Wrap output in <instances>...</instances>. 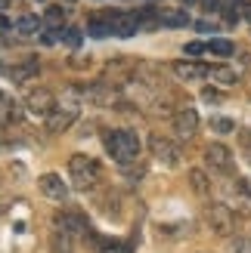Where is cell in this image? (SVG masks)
<instances>
[{"instance_id":"obj_37","label":"cell","mask_w":251,"mask_h":253,"mask_svg":"<svg viewBox=\"0 0 251 253\" xmlns=\"http://www.w3.org/2000/svg\"><path fill=\"white\" fill-rule=\"evenodd\" d=\"M62 3H65V6H71V3H78V0H62Z\"/></svg>"},{"instance_id":"obj_10","label":"cell","mask_w":251,"mask_h":253,"mask_svg":"<svg viewBox=\"0 0 251 253\" xmlns=\"http://www.w3.org/2000/svg\"><path fill=\"white\" fill-rule=\"evenodd\" d=\"M174 74L183 84H198L208 78V65H198V62H174Z\"/></svg>"},{"instance_id":"obj_2","label":"cell","mask_w":251,"mask_h":253,"mask_svg":"<svg viewBox=\"0 0 251 253\" xmlns=\"http://www.w3.org/2000/svg\"><path fill=\"white\" fill-rule=\"evenodd\" d=\"M68 176H71V185L87 192V188H93L99 182V164L87 155H71L68 161Z\"/></svg>"},{"instance_id":"obj_31","label":"cell","mask_w":251,"mask_h":253,"mask_svg":"<svg viewBox=\"0 0 251 253\" xmlns=\"http://www.w3.org/2000/svg\"><path fill=\"white\" fill-rule=\"evenodd\" d=\"M6 31H12V22L6 16H0V34H6Z\"/></svg>"},{"instance_id":"obj_23","label":"cell","mask_w":251,"mask_h":253,"mask_svg":"<svg viewBox=\"0 0 251 253\" xmlns=\"http://www.w3.org/2000/svg\"><path fill=\"white\" fill-rule=\"evenodd\" d=\"M12 108H16V105L9 102V96H6V93H0V126L9 124L12 118H16V111H12Z\"/></svg>"},{"instance_id":"obj_33","label":"cell","mask_w":251,"mask_h":253,"mask_svg":"<svg viewBox=\"0 0 251 253\" xmlns=\"http://www.w3.org/2000/svg\"><path fill=\"white\" fill-rule=\"evenodd\" d=\"M242 142H245V148H248V155H251V130H245V133H242Z\"/></svg>"},{"instance_id":"obj_5","label":"cell","mask_w":251,"mask_h":253,"mask_svg":"<svg viewBox=\"0 0 251 253\" xmlns=\"http://www.w3.org/2000/svg\"><path fill=\"white\" fill-rule=\"evenodd\" d=\"M149 148H152V155L165 164V167H177V164H180V148L174 145L171 139H165V136L152 133V136H149Z\"/></svg>"},{"instance_id":"obj_22","label":"cell","mask_w":251,"mask_h":253,"mask_svg":"<svg viewBox=\"0 0 251 253\" xmlns=\"http://www.w3.org/2000/svg\"><path fill=\"white\" fill-rule=\"evenodd\" d=\"M208 53H214V56H233L236 46L230 41H223V37H214V41L208 43Z\"/></svg>"},{"instance_id":"obj_3","label":"cell","mask_w":251,"mask_h":253,"mask_svg":"<svg viewBox=\"0 0 251 253\" xmlns=\"http://www.w3.org/2000/svg\"><path fill=\"white\" fill-rule=\"evenodd\" d=\"M205 222L211 225V232H217L223 238L233 235V229H236V216L227 204H208L205 207Z\"/></svg>"},{"instance_id":"obj_25","label":"cell","mask_w":251,"mask_h":253,"mask_svg":"<svg viewBox=\"0 0 251 253\" xmlns=\"http://www.w3.org/2000/svg\"><path fill=\"white\" fill-rule=\"evenodd\" d=\"M211 130H214V133H233L236 124L230 118H214V121H211Z\"/></svg>"},{"instance_id":"obj_12","label":"cell","mask_w":251,"mask_h":253,"mask_svg":"<svg viewBox=\"0 0 251 253\" xmlns=\"http://www.w3.org/2000/svg\"><path fill=\"white\" fill-rule=\"evenodd\" d=\"M37 185H41V192H44L47 198H53V201H62V198L68 195L65 182H62L56 173H47V176H41V179H37Z\"/></svg>"},{"instance_id":"obj_15","label":"cell","mask_w":251,"mask_h":253,"mask_svg":"<svg viewBox=\"0 0 251 253\" xmlns=\"http://www.w3.org/2000/svg\"><path fill=\"white\" fill-rule=\"evenodd\" d=\"M136 25H140V31H155L161 28V12L158 9H136Z\"/></svg>"},{"instance_id":"obj_1","label":"cell","mask_w":251,"mask_h":253,"mask_svg":"<svg viewBox=\"0 0 251 253\" xmlns=\"http://www.w3.org/2000/svg\"><path fill=\"white\" fill-rule=\"evenodd\" d=\"M106 151L118 164H130V161L140 158V139L130 130H109L106 133Z\"/></svg>"},{"instance_id":"obj_28","label":"cell","mask_w":251,"mask_h":253,"mask_svg":"<svg viewBox=\"0 0 251 253\" xmlns=\"http://www.w3.org/2000/svg\"><path fill=\"white\" fill-rule=\"evenodd\" d=\"M236 192L245 195V198H251V185H248V179H236Z\"/></svg>"},{"instance_id":"obj_18","label":"cell","mask_w":251,"mask_h":253,"mask_svg":"<svg viewBox=\"0 0 251 253\" xmlns=\"http://www.w3.org/2000/svg\"><path fill=\"white\" fill-rule=\"evenodd\" d=\"M87 34L90 37H109L112 34L109 16H90V22H87Z\"/></svg>"},{"instance_id":"obj_35","label":"cell","mask_w":251,"mask_h":253,"mask_svg":"<svg viewBox=\"0 0 251 253\" xmlns=\"http://www.w3.org/2000/svg\"><path fill=\"white\" fill-rule=\"evenodd\" d=\"M245 235H248V238H251V216H248V219H245Z\"/></svg>"},{"instance_id":"obj_24","label":"cell","mask_w":251,"mask_h":253,"mask_svg":"<svg viewBox=\"0 0 251 253\" xmlns=\"http://www.w3.org/2000/svg\"><path fill=\"white\" fill-rule=\"evenodd\" d=\"M44 22H47V25H53V28H59V25L65 22V9H62V6H47Z\"/></svg>"},{"instance_id":"obj_16","label":"cell","mask_w":251,"mask_h":253,"mask_svg":"<svg viewBox=\"0 0 251 253\" xmlns=\"http://www.w3.org/2000/svg\"><path fill=\"white\" fill-rule=\"evenodd\" d=\"M208 78L214 81V84H223V86H233L236 81H239V74H236L233 68H227V65H211V68H208Z\"/></svg>"},{"instance_id":"obj_13","label":"cell","mask_w":251,"mask_h":253,"mask_svg":"<svg viewBox=\"0 0 251 253\" xmlns=\"http://www.w3.org/2000/svg\"><path fill=\"white\" fill-rule=\"evenodd\" d=\"M84 96L90 99V102H96V105H109L112 99H115V90H112V84H103V81H99V84H90V86H87Z\"/></svg>"},{"instance_id":"obj_20","label":"cell","mask_w":251,"mask_h":253,"mask_svg":"<svg viewBox=\"0 0 251 253\" xmlns=\"http://www.w3.org/2000/svg\"><path fill=\"white\" fill-rule=\"evenodd\" d=\"M16 31H19L22 37H34L37 31H41V22H37V16H22V19L16 22Z\"/></svg>"},{"instance_id":"obj_32","label":"cell","mask_w":251,"mask_h":253,"mask_svg":"<svg viewBox=\"0 0 251 253\" xmlns=\"http://www.w3.org/2000/svg\"><path fill=\"white\" fill-rule=\"evenodd\" d=\"M195 28H198V31H202V34H208V31H211V34H214V25H211V22H198V25H195Z\"/></svg>"},{"instance_id":"obj_26","label":"cell","mask_w":251,"mask_h":253,"mask_svg":"<svg viewBox=\"0 0 251 253\" xmlns=\"http://www.w3.org/2000/svg\"><path fill=\"white\" fill-rule=\"evenodd\" d=\"M205 49H208L205 43H198V41H189V43H186V46H183V53H186V56H202V53H205Z\"/></svg>"},{"instance_id":"obj_30","label":"cell","mask_w":251,"mask_h":253,"mask_svg":"<svg viewBox=\"0 0 251 253\" xmlns=\"http://www.w3.org/2000/svg\"><path fill=\"white\" fill-rule=\"evenodd\" d=\"M220 3H223V0H202V6H205L208 12H217V9H220Z\"/></svg>"},{"instance_id":"obj_9","label":"cell","mask_w":251,"mask_h":253,"mask_svg":"<svg viewBox=\"0 0 251 253\" xmlns=\"http://www.w3.org/2000/svg\"><path fill=\"white\" fill-rule=\"evenodd\" d=\"M74 121H78V108H74V105H62V108H56L53 115L47 118V130L50 133H65Z\"/></svg>"},{"instance_id":"obj_36","label":"cell","mask_w":251,"mask_h":253,"mask_svg":"<svg viewBox=\"0 0 251 253\" xmlns=\"http://www.w3.org/2000/svg\"><path fill=\"white\" fill-rule=\"evenodd\" d=\"M9 3H12V0H0V9H6Z\"/></svg>"},{"instance_id":"obj_17","label":"cell","mask_w":251,"mask_h":253,"mask_svg":"<svg viewBox=\"0 0 251 253\" xmlns=\"http://www.w3.org/2000/svg\"><path fill=\"white\" fill-rule=\"evenodd\" d=\"M158 12H161V25H168V28H186L189 25L186 9H158Z\"/></svg>"},{"instance_id":"obj_7","label":"cell","mask_w":251,"mask_h":253,"mask_svg":"<svg viewBox=\"0 0 251 253\" xmlns=\"http://www.w3.org/2000/svg\"><path fill=\"white\" fill-rule=\"evenodd\" d=\"M106 16H109V25H112V34L115 37H133L140 31L133 12H106Z\"/></svg>"},{"instance_id":"obj_34","label":"cell","mask_w":251,"mask_h":253,"mask_svg":"<svg viewBox=\"0 0 251 253\" xmlns=\"http://www.w3.org/2000/svg\"><path fill=\"white\" fill-rule=\"evenodd\" d=\"M230 6H245V0H227Z\"/></svg>"},{"instance_id":"obj_6","label":"cell","mask_w":251,"mask_h":253,"mask_svg":"<svg viewBox=\"0 0 251 253\" xmlns=\"http://www.w3.org/2000/svg\"><path fill=\"white\" fill-rule=\"evenodd\" d=\"M205 164L217 173H233V151L220 142H211L205 148Z\"/></svg>"},{"instance_id":"obj_27","label":"cell","mask_w":251,"mask_h":253,"mask_svg":"<svg viewBox=\"0 0 251 253\" xmlns=\"http://www.w3.org/2000/svg\"><path fill=\"white\" fill-rule=\"evenodd\" d=\"M65 43H68V46H78V43H81V31H78V28H68V31H65Z\"/></svg>"},{"instance_id":"obj_19","label":"cell","mask_w":251,"mask_h":253,"mask_svg":"<svg viewBox=\"0 0 251 253\" xmlns=\"http://www.w3.org/2000/svg\"><path fill=\"white\" fill-rule=\"evenodd\" d=\"M189 185H192L195 195H208L211 192V182H208L205 170H189Z\"/></svg>"},{"instance_id":"obj_21","label":"cell","mask_w":251,"mask_h":253,"mask_svg":"<svg viewBox=\"0 0 251 253\" xmlns=\"http://www.w3.org/2000/svg\"><path fill=\"white\" fill-rule=\"evenodd\" d=\"M50 250H53V253H71V235L56 232L53 241H50Z\"/></svg>"},{"instance_id":"obj_29","label":"cell","mask_w":251,"mask_h":253,"mask_svg":"<svg viewBox=\"0 0 251 253\" xmlns=\"http://www.w3.org/2000/svg\"><path fill=\"white\" fill-rule=\"evenodd\" d=\"M202 99H205V102H220L223 96H220L217 90H205V93H202Z\"/></svg>"},{"instance_id":"obj_11","label":"cell","mask_w":251,"mask_h":253,"mask_svg":"<svg viewBox=\"0 0 251 253\" xmlns=\"http://www.w3.org/2000/svg\"><path fill=\"white\" fill-rule=\"evenodd\" d=\"M56 229L65 235H87V222L78 216V213H56Z\"/></svg>"},{"instance_id":"obj_14","label":"cell","mask_w":251,"mask_h":253,"mask_svg":"<svg viewBox=\"0 0 251 253\" xmlns=\"http://www.w3.org/2000/svg\"><path fill=\"white\" fill-rule=\"evenodd\" d=\"M6 74H9V78L16 81V84H25V81H31L34 74H37V59H25V62H19V65H12Z\"/></svg>"},{"instance_id":"obj_8","label":"cell","mask_w":251,"mask_h":253,"mask_svg":"<svg viewBox=\"0 0 251 253\" xmlns=\"http://www.w3.org/2000/svg\"><path fill=\"white\" fill-rule=\"evenodd\" d=\"M198 130V115L195 108H180L177 115H174V133H177L180 139H192Z\"/></svg>"},{"instance_id":"obj_4","label":"cell","mask_w":251,"mask_h":253,"mask_svg":"<svg viewBox=\"0 0 251 253\" xmlns=\"http://www.w3.org/2000/svg\"><path fill=\"white\" fill-rule=\"evenodd\" d=\"M25 105H28V111H31L34 118H50L59 108L56 105V96L50 93V90H31L28 96H25Z\"/></svg>"}]
</instances>
